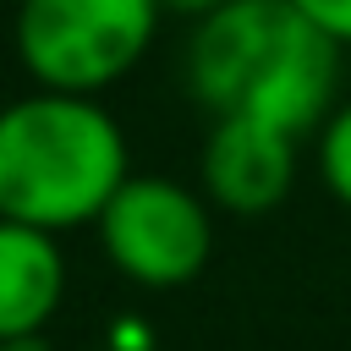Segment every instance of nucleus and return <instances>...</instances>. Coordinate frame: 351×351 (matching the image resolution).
I'll use <instances>...</instances> for the list:
<instances>
[{"label":"nucleus","instance_id":"f257e3e1","mask_svg":"<svg viewBox=\"0 0 351 351\" xmlns=\"http://www.w3.org/2000/svg\"><path fill=\"white\" fill-rule=\"evenodd\" d=\"M335 82L340 44L291 0H230L186 44V88L214 121H263L302 137L329 121Z\"/></svg>","mask_w":351,"mask_h":351},{"label":"nucleus","instance_id":"f03ea898","mask_svg":"<svg viewBox=\"0 0 351 351\" xmlns=\"http://www.w3.org/2000/svg\"><path fill=\"white\" fill-rule=\"evenodd\" d=\"M126 181V132L99 99L33 88L0 110V219L49 236L99 225Z\"/></svg>","mask_w":351,"mask_h":351},{"label":"nucleus","instance_id":"7ed1b4c3","mask_svg":"<svg viewBox=\"0 0 351 351\" xmlns=\"http://www.w3.org/2000/svg\"><path fill=\"white\" fill-rule=\"evenodd\" d=\"M159 0H16L11 44L33 88L99 99L159 33Z\"/></svg>","mask_w":351,"mask_h":351},{"label":"nucleus","instance_id":"20e7f679","mask_svg":"<svg viewBox=\"0 0 351 351\" xmlns=\"http://www.w3.org/2000/svg\"><path fill=\"white\" fill-rule=\"evenodd\" d=\"M99 247L132 285L176 291L214 252V203L170 176H132L99 214Z\"/></svg>","mask_w":351,"mask_h":351},{"label":"nucleus","instance_id":"39448f33","mask_svg":"<svg viewBox=\"0 0 351 351\" xmlns=\"http://www.w3.org/2000/svg\"><path fill=\"white\" fill-rule=\"evenodd\" d=\"M203 197L225 214H269L296 186V137L263 121H214L203 143Z\"/></svg>","mask_w":351,"mask_h":351},{"label":"nucleus","instance_id":"423d86ee","mask_svg":"<svg viewBox=\"0 0 351 351\" xmlns=\"http://www.w3.org/2000/svg\"><path fill=\"white\" fill-rule=\"evenodd\" d=\"M66 296V252L49 230L0 219V346L44 335Z\"/></svg>","mask_w":351,"mask_h":351},{"label":"nucleus","instance_id":"0eeeda50","mask_svg":"<svg viewBox=\"0 0 351 351\" xmlns=\"http://www.w3.org/2000/svg\"><path fill=\"white\" fill-rule=\"evenodd\" d=\"M318 176L329 186V197L340 208H351V99L329 110V121L318 126Z\"/></svg>","mask_w":351,"mask_h":351},{"label":"nucleus","instance_id":"6e6552de","mask_svg":"<svg viewBox=\"0 0 351 351\" xmlns=\"http://www.w3.org/2000/svg\"><path fill=\"white\" fill-rule=\"evenodd\" d=\"M324 38H335L340 49H351V0H291Z\"/></svg>","mask_w":351,"mask_h":351},{"label":"nucleus","instance_id":"1a4fd4ad","mask_svg":"<svg viewBox=\"0 0 351 351\" xmlns=\"http://www.w3.org/2000/svg\"><path fill=\"white\" fill-rule=\"evenodd\" d=\"M219 5H230V0H159V11H176V16H192V22L214 16Z\"/></svg>","mask_w":351,"mask_h":351},{"label":"nucleus","instance_id":"9d476101","mask_svg":"<svg viewBox=\"0 0 351 351\" xmlns=\"http://www.w3.org/2000/svg\"><path fill=\"white\" fill-rule=\"evenodd\" d=\"M0 351H49V340L44 335H22V340H5Z\"/></svg>","mask_w":351,"mask_h":351}]
</instances>
